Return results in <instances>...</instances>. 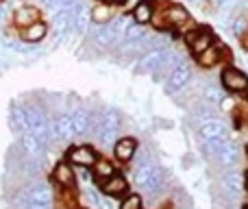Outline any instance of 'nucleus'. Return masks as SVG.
Instances as JSON below:
<instances>
[{
  "instance_id": "obj_14",
  "label": "nucleus",
  "mask_w": 248,
  "mask_h": 209,
  "mask_svg": "<svg viewBox=\"0 0 248 209\" xmlns=\"http://www.w3.org/2000/svg\"><path fill=\"white\" fill-rule=\"evenodd\" d=\"M153 16H155V9H153V2H148V0H140V2L135 4V9H133V20H135L137 24H148V22H153Z\"/></svg>"
},
{
  "instance_id": "obj_20",
  "label": "nucleus",
  "mask_w": 248,
  "mask_h": 209,
  "mask_svg": "<svg viewBox=\"0 0 248 209\" xmlns=\"http://www.w3.org/2000/svg\"><path fill=\"white\" fill-rule=\"evenodd\" d=\"M237 148H235V144L233 142H229L227 140V144H224V148L220 150V155L216 159L220 161V166H224V168H229V166H235L237 163Z\"/></svg>"
},
{
  "instance_id": "obj_11",
  "label": "nucleus",
  "mask_w": 248,
  "mask_h": 209,
  "mask_svg": "<svg viewBox=\"0 0 248 209\" xmlns=\"http://www.w3.org/2000/svg\"><path fill=\"white\" fill-rule=\"evenodd\" d=\"M48 35V26L44 24L42 20H37V22H33V24H29L24 31H22V39L24 42H29V44H37V42H42L44 37Z\"/></svg>"
},
{
  "instance_id": "obj_10",
  "label": "nucleus",
  "mask_w": 248,
  "mask_h": 209,
  "mask_svg": "<svg viewBox=\"0 0 248 209\" xmlns=\"http://www.w3.org/2000/svg\"><path fill=\"white\" fill-rule=\"evenodd\" d=\"M52 135L57 140H70L74 135V129H72V118L70 115H59V118L52 122Z\"/></svg>"
},
{
  "instance_id": "obj_27",
  "label": "nucleus",
  "mask_w": 248,
  "mask_h": 209,
  "mask_svg": "<svg viewBox=\"0 0 248 209\" xmlns=\"http://www.w3.org/2000/svg\"><path fill=\"white\" fill-rule=\"evenodd\" d=\"M29 209H50V205H39V203H31Z\"/></svg>"
},
{
  "instance_id": "obj_24",
  "label": "nucleus",
  "mask_w": 248,
  "mask_h": 209,
  "mask_svg": "<svg viewBox=\"0 0 248 209\" xmlns=\"http://www.w3.org/2000/svg\"><path fill=\"white\" fill-rule=\"evenodd\" d=\"M124 37H126V39H141V37H146L144 24H137V22L133 20L131 24L126 26V31H124Z\"/></svg>"
},
{
  "instance_id": "obj_3",
  "label": "nucleus",
  "mask_w": 248,
  "mask_h": 209,
  "mask_svg": "<svg viewBox=\"0 0 248 209\" xmlns=\"http://www.w3.org/2000/svg\"><path fill=\"white\" fill-rule=\"evenodd\" d=\"M222 83L229 92H235V94H246L248 92V77L244 72L235 68H227L222 72Z\"/></svg>"
},
{
  "instance_id": "obj_5",
  "label": "nucleus",
  "mask_w": 248,
  "mask_h": 209,
  "mask_svg": "<svg viewBox=\"0 0 248 209\" xmlns=\"http://www.w3.org/2000/svg\"><path fill=\"white\" fill-rule=\"evenodd\" d=\"M96 153L94 148H90V146H78V148L70 150V161L74 163V166H81V168H92L96 163Z\"/></svg>"
},
{
  "instance_id": "obj_26",
  "label": "nucleus",
  "mask_w": 248,
  "mask_h": 209,
  "mask_svg": "<svg viewBox=\"0 0 248 209\" xmlns=\"http://www.w3.org/2000/svg\"><path fill=\"white\" fill-rule=\"evenodd\" d=\"M202 96H205V100H207V103H211V105L222 100V92H220L216 85H207L205 92H202Z\"/></svg>"
},
{
  "instance_id": "obj_18",
  "label": "nucleus",
  "mask_w": 248,
  "mask_h": 209,
  "mask_svg": "<svg viewBox=\"0 0 248 209\" xmlns=\"http://www.w3.org/2000/svg\"><path fill=\"white\" fill-rule=\"evenodd\" d=\"M52 177H55V181L61 185V188H70V185L74 183V172L68 163H59V166H55Z\"/></svg>"
},
{
  "instance_id": "obj_9",
  "label": "nucleus",
  "mask_w": 248,
  "mask_h": 209,
  "mask_svg": "<svg viewBox=\"0 0 248 209\" xmlns=\"http://www.w3.org/2000/svg\"><path fill=\"white\" fill-rule=\"evenodd\" d=\"M100 190H103L105 194H109V196H122V194L126 192V179L120 175H111L109 179H105L103 183H100Z\"/></svg>"
},
{
  "instance_id": "obj_30",
  "label": "nucleus",
  "mask_w": 248,
  "mask_h": 209,
  "mask_svg": "<svg viewBox=\"0 0 248 209\" xmlns=\"http://www.w3.org/2000/svg\"><path fill=\"white\" fill-rule=\"evenodd\" d=\"M242 209H248V205H244V207H242Z\"/></svg>"
},
{
  "instance_id": "obj_28",
  "label": "nucleus",
  "mask_w": 248,
  "mask_h": 209,
  "mask_svg": "<svg viewBox=\"0 0 248 209\" xmlns=\"http://www.w3.org/2000/svg\"><path fill=\"white\" fill-rule=\"evenodd\" d=\"M100 2H107V4H122V2H126V0H100Z\"/></svg>"
},
{
  "instance_id": "obj_25",
  "label": "nucleus",
  "mask_w": 248,
  "mask_h": 209,
  "mask_svg": "<svg viewBox=\"0 0 248 209\" xmlns=\"http://www.w3.org/2000/svg\"><path fill=\"white\" fill-rule=\"evenodd\" d=\"M120 209H141V196L140 194H126L120 203Z\"/></svg>"
},
{
  "instance_id": "obj_15",
  "label": "nucleus",
  "mask_w": 248,
  "mask_h": 209,
  "mask_svg": "<svg viewBox=\"0 0 248 209\" xmlns=\"http://www.w3.org/2000/svg\"><path fill=\"white\" fill-rule=\"evenodd\" d=\"M166 22H168V26H181V24H185V22L189 20V13L185 11L181 4H170V7L166 9Z\"/></svg>"
},
{
  "instance_id": "obj_7",
  "label": "nucleus",
  "mask_w": 248,
  "mask_h": 209,
  "mask_svg": "<svg viewBox=\"0 0 248 209\" xmlns=\"http://www.w3.org/2000/svg\"><path fill=\"white\" fill-rule=\"evenodd\" d=\"M20 146H22V150H24L29 157H39V155L44 153V148H46V144H44V142L31 131L24 133V135L20 137Z\"/></svg>"
},
{
  "instance_id": "obj_6",
  "label": "nucleus",
  "mask_w": 248,
  "mask_h": 209,
  "mask_svg": "<svg viewBox=\"0 0 248 209\" xmlns=\"http://www.w3.org/2000/svg\"><path fill=\"white\" fill-rule=\"evenodd\" d=\"M39 20V11L35 7H31V4H20V7L13 11V22H16V26H20V29H26L29 24H33V22Z\"/></svg>"
},
{
  "instance_id": "obj_1",
  "label": "nucleus",
  "mask_w": 248,
  "mask_h": 209,
  "mask_svg": "<svg viewBox=\"0 0 248 209\" xmlns=\"http://www.w3.org/2000/svg\"><path fill=\"white\" fill-rule=\"evenodd\" d=\"M214 33H211V29H207V26H198V29H192L185 33V42H187V46L192 48L194 52H202L205 48H209L211 44H214Z\"/></svg>"
},
{
  "instance_id": "obj_19",
  "label": "nucleus",
  "mask_w": 248,
  "mask_h": 209,
  "mask_svg": "<svg viewBox=\"0 0 248 209\" xmlns=\"http://www.w3.org/2000/svg\"><path fill=\"white\" fill-rule=\"evenodd\" d=\"M11 120H13V127L20 129L22 133H29V131H31L29 115H26V107L13 105V107H11Z\"/></svg>"
},
{
  "instance_id": "obj_2",
  "label": "nucleus",
  "mask_w": 248,
  "mask_h": 209,
  "mask_svg": "<svg viewBox=\"0 0 248 209\" xmlns=\"http://www.w3.org/2000/svg\"><path fill=\"white\" fill-rule=\"evenodd\" d=\"M90 37H92V42L96 44L98 48H109V46H113V44L118 42V37L120 35L113 31V26L109 24H94L90 29Z\"/></svg>"
},
{
  "instance_id": "obj_29",
  "label": "nucleus",
  "mask_w": 248,
  "mask_h": 209,
  "mask_svg": "<svg viewBox=\"0 0 248 209\" xmlns=\"http://www.w3.org/2000/svg\"><path fill=\"white\" fill-rule=\"evenodd\" d=\"M246 192H248V175H246Z\"/></svg>"
},
{
  "instance_id": "obj_22",
  "label": "nucleus",
  "mask_w": 248,
  "mask_h": 209,
  "mask_svg": "<svg viewBox=\"0 0 248 209\" xmlns=\"http://www.w3.org/2000/svg\"><path fill=\"white\" fill-rule=\"evenodd\" d=\"M90 17H92V22H94V24H107V22L111 20V4L98 2L94 9H92Z\"/></svg>"
},
{
  "instance_id": "obj_17",
  "label": "nucleus",
  "mask_w": 248,
  "mask_h": 209,
  "mask_svg": "<svg viewBox=\"0 0 248 209\" xmlns=\"http://www.w3.org/2000/svg\"><path fill=\"white\" fill-rule=\"evenodd\" d=\"M26 196H29L31 203H39V205H50V190H48L44 183L31 185L29 192H26Z\"/></svg>"
},
{
  "instance_id": "obj_21",
  "label": "nucleus",
  "mask_w": 248,
  "mask_h": 209,
  "mask_svg": "<svg viewBox=\"0 0 248 209\" xmlns=\"http://www.w3.org/2000/svg\"><path fill=\"white\" fill-rule=\"evenodd\" d=\"M72 129H74V135H85L87 131H90V115L85 113V111H74L72 115Z\"/></svg>"
},
{
  "instance_id": "obj_12",
  "label": "nucleus",
  "mask_w": 248,
  "mask_h": 209,
  "mask_svg": "<svg viewBox=\"0 0 248 209\" xmlns=\"http://www.w3.org/2000/svg\"><path fill=\"white\" fill-rule=\"evenodd\" d=\"M222 190L229 196H237V194L244 190V177L240 172H227L222 177Z\"/></svg>"
},
{
  "instance_id": "obj_16",
  "label": "nucleus",
  "mask_w": 248,
  "mask_h": 209,
  "mask_svg": "<svg viewBox=\"0 0 248 209\" xmlns=\"http://www.w3.org/2000/svg\"><path fill=\"white\" fill-rule=\"evenodd\" d=\"M135 148H137V144L133 137H122V140H118L113 150H116V157L120 159V161H131L133 155H135Z\"/></svg>"
},
{
  "instance_id": "obj_4",
  "label": "nucleus",
  "mask_w": 248,
  "mask_h": 209,
  "mask_svg": "<svg viewBox=\"0 0 248 209\" xmlns=\"http://www.w3.org/2000/svg\"><path fill=\"white\" fill-rule=\"evenodd\" d=\"M189 79H192V68H189V64L181 61V64L172 65L170 79H168V85H170L172 90H183V87L189 83Z\"/></svg>"
},
{
  "instance_id": "obj_13",
  "label": "nucleus",
  "mask_w": 248,
  "mask_h": 209,
  "mask_svg": "<svg viewBox=\"0 0 248 209\" xmlns=\"http://www.w3.org/2000/svg\"><path fill=\"white\" fill-rule=\"evenodd\" d=\"M222 55H224V46H220V44H211L209 48H205L202 52H198V64L205 65V68H211V65L218 64Z\"/></svg>"
},
{
  "instance_id": "obj_23",
  "label": "nucleus",
  "mask_w": 248,
  "mask_h": 209,
  "mask_svg": "<svg viewBox=\"0 0 248 209\" xmlns=\"http://www.w3.org/2000/svg\"><path fill=\"white\" fill-rule=\"evenodd\" d=\"M94 175L98 177L100 181H105V179H109L111 175H116V168H113L111 161H107V159L98 157V159H96V163H94Z\"/></svg>"
},
{
  "instance_id": "obj_8",
  "label": "nucleus",
  "mask_w": 248,
  "mask_h": 209,
  "mask_svg": "<svg viewBox=\"0 0 248 209\" xmlns=\"http://www.w3.org/2000/svg\"><path fill=\"white\" fill-rule=\"evenodd\" d=\"M201 135L202 140H220V137H227V127H224L220 120H205L201 122Z\"/></svg>"
}]
</instances>
